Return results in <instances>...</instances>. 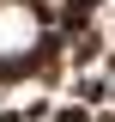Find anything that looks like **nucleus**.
I'll return each instance as SVG.
<instances>
[{
	"mask_svg": "<svg viewBox=\"0 0 115 122\" xmlns=\"http://www.w3.org/2000/svg\"><path fill=\"white\" fill-rule=\"evenodd\" d=\"M43 43V18L30 0H0V61H18Z\"/></svg>",
	"mask_w": 115,
	"mask_h": 122,
	"instance_id": "f257e3e1",
	"label": "nucleus"
}]
</instances>
